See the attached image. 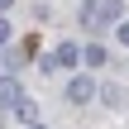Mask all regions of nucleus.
<instances>
[{
  "mask_svg": "<svg viewBox=\"0 0 129 129\" xmlns=\"http://www.w3.org/2000/svg\"><path fill=\"white\" fill-rule=\"evenodd\" d=\"M120 19H124V0H86V10H81V24L91 34H101L105 24H120Z\"/></svg>",
  "mask_w": 129,
  "mask_h": 129,
  "instance_id": "nucleus-1",
  "label": "nucleus"
},
{
  "mask_svg": "<svg viewBox=\"0 0 129 129\" xmlns=\"http://www.w3.org/2000/svg\"><path fill=\"white\" fill-rule=\"evenodd\" d=\"M77 62H81V48H77V43H62L57 53H48V57H43V72H57V67H77Z\"/></svg>",
  "mask_w": 129,
  "mask_h": 129,
  "instance_id": "nucleus-2",
  "label": "nucleus"
},
{
  "mask_svg": "<svg viewBox=\"0 0 129 129\" xmlns=\"http://www.w3.org/2000/svg\"><path fill=\"white\" fill-rule=\"evenodd\" d=\"M91 96H96V81H91V77H86V72H81V77H72V81H67V101H72V105H86V101H91Z\"/></svg>",
  "mask_w": 129,
  "mask_h": 129,
  "instance_id": "nucleus-3",
  "label": "nucleus"
},
{
  "mask_svg": "<svg viewBox=\"0 0 129 129\" xmlns=\"http://www.w3.org/2000/svg\"><path fill=\"white\" fill-rule=\"evenodd\" d=\"M10 110H14V115H19V124H34V120H38V105H34V101H29V96H19V101H14V105H10Z\"/></svg>",
  "mask_w": 129,
  "mask_h": 129,
  "instance_id": "nucleus-4",
  "label": "nucleus"
},
{
  "mask_svg": "<svg viewBox=\"0 0 129 129\" xmlns=\"http://www.w3.org/2000/svg\"><path fill=\"white\" fill-rule=\"evenodd\" d=\"M105 57H110V53H105V43H91V48H81V62H86V67H105Z\"/></svg>",
  "mask_w": 129,
  "mask_h": 129,
  "instance_id": "nucleus-5",
  "label": "nucleus"
},
{
  "mask_svg": "<svg viewBox=\"0 0 129 129\" xmlns=\"http://www.w3.org/2000/svg\"><path fill=\"white\" fill-rule=\"evenodd\" d=\"M19 96H24V91H19V81H10V77H0V105L10 110V105H14Z\"/></svg>",
  "mask_w": 129,
  "mask_h": 129,
  "instance_id": "nucleus-6",
  "label": "nucleus"
},
{
  "mask_svg": "<svg viewBox=\"0 0 129 129\" xmlns=\"http://www.w3.org/2000/svg\"><path fill=\"white\" fill-rule=\"evenodd\" d=\"M5 38H10V19L0 14V43H5Z\"/></svg>",
  "mask_w": 129,
  "mask_h": 129,
  "instance_id": "nucleus-7",
  "label": "nucleus"
},
{
  "mask_svg": "<svg viewBox=\"0 0 129 129\" xmlns=\"http://www.w3.org/2000/svg\"><path fill=\"white\" fill-rule=\"evenodd\" d=\"M120 43H129V19H120Z\"/></svg>",
  "mask_w": 129,
  "mask_h": 129,
  "instance_id": "nucleus-8",
  "label": "nucleus"
},
{
  "mask_svg": "<svg viewBox=\"0 0 129 129\" xmlns=\"http://www.w3.org/2000/svg\"><path fill=\"white\" fill-rule=\"evenodd\" d=\"M10 5H14V0H0V10H10Z\"/></svg>",
  "mask_w": 129,
  "mask_h": 129,
  "instance_id": "nucleus-9",
  "label": "nucleus"
},
{
  "mask_svg": "<svg viewBox=\"0 0 129 129\" xmlns=\"http://www.w3.org/2000/svg\"><path fill=\"white\" fill-rule=\"evenodd\" d=\"M24 129H43V124H24Z\"/></svg>",
  "mask_w": 129,
  "mask_h": 129,
  "instance_id": "nucleus-10",
  "label": "nucleus"
}]
</instances>
